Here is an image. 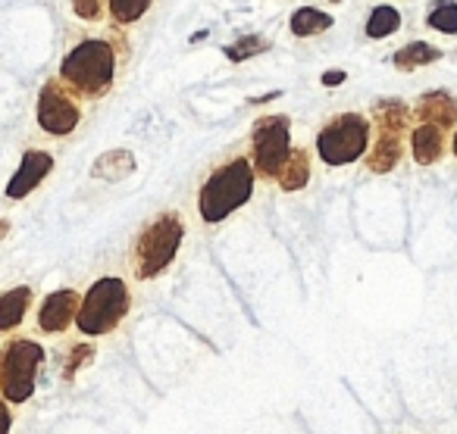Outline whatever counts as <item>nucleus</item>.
<instances>
[{"instance_id":"f257e3e1","label":"nucleus","mask_w":457,"mask_h":434,"mask_svg":"<svg viewBox=\"0 0 457 434\" xmlns=\"http://www.w3.org/2000/svg\"><path fill=\"white\" fill-rule=\"evenodd\" d=\"M257 184V169L248 157H236L228 163L216 166L207 176V182L197 191V213L207 225H216L226 216H232L236 209H242L245 203L254 197Z\"/></svg>"},{"instance_id":"f03ea898","label":"nucleus","mask_w":457,"mask_h":434,"mask_svg":"<svg viewBox=\"0 0 457 434\" xmlns=\"http://www.w3.org/2000/svg\"><path fill=\"white\" fill-rule=\"evenodd\" d=\"M60 78L79 97L101 101L116 78V47L104 38H85L60 63Z\"/></svg>"},{"instance_id":"7ed1b4c3","label":"nucleus","mask_w":457,"mask_h":434,"mask_svg":"<svg viewBox=\"0 0 457 434\" xmlns=\"http://www.w3.org/2000/svg\"><path fill=\"white\" fill-rule=\"evenodd\" d=\"M185 241L182 213H160L154 222L141 228L132 244V269L138 282H151L160 272H166L176 259L179 247Z\"/></svg>"},{"instance_id":"20e7f679","label":"nucleus","mask_w":457,"mask_h":434,"mask_svg":"<svg viewBox=\"0 0 457 434\" xmlns=\"http://www.w3.org/2000/svg\"><path fill=\"white\" fill-rule=\"evenodd\" d=\"M129 309H132V291H129L126 278L104 275L82 294V309H79L76 328L85 338H104V334L120 328V322L129 315Z\"/></svg>"},{"instance_id":"39448f33","label":"nucleus","mask_w":457,"mask_h":434,"mask_svg":"<svg viewBox=\"0 0 457 434\" xmlns=\"http://www.w3.org/2000/svg\"><path fill=\"white\" fill-rule=\"evenodd\" d=\"M45 363V347L32 338H10L0 356V390L7 403H26L38 388V369Z\"/></svg>"},{"instance_id":"423d86ee","label":"nucleus","mask_w":457,"mask_h":434,"mask_svg":"<svg viewBox=\"0 0 457 434\" xmlns=\"http://www.w3.org/2000/svg\"><path fill=\"white\" fill-rule=\"evenodd\" d=\"M292 119L282 113L261 116L251 128V163L257 176L267 182H279L288 157H292Z\"/></svg>"},{"instance_id":"0eeeda50","label":"nucleus","mask_w":457,"mask_h":434,"mask_svg":"<svg viewBox=\"0 0 457 434\" xmlns=\"http://www.w3.org/2000/svg\"><path fill=\"white\" fill-rule=\"evenodd\" d=\"M370 151V119L361 113H342L317 135V153L326 166H351Z\"/></svg>"},{"instance_id":"6e6552de","label":"nucleus","mask_w":457,"mask_h":434,"mask_svg":"<svg viewBox=\"0 0 457 434\" xmlns=\"http://www.w3.org/2000/svg\"><path fill=\"white\" fill-rule=\"evenodd\" d=\"M38 126L45 135L54 138H66L79 128L82 122V107H79V94L63 82V78H51L38 94Z\"/></svg>"},{"instance_id":"1a4fd4ad","label":"nucleus","mask_w":457,"mask_h":434,"mask_svg":"<svg viewBox=\"0 0 457 434\" xmlns=\"http://www.w3.org/2000/svg\"><path fill=\"white\" fill-rule=\"evenodd\" d=\"M79 309H82V294L79 291L72 288L54 291L38 307V328L45 334H63L79 319Z\"/></svg>"},{"instance_id":"9d476101","label":"nucleus","mask_w":457,"mask_h":434,"mask_svg":"<svg viewBox=\"0 0 457 434\" xmlns=\"http://www.w3.org/2000/svg\"><path fill=\"white\" fill-rule=\"evenodd\" d=\"M51 172H54V153L41 151V147H32V151L22 153L20 169H16V176L10 178V184H7V197L10 201H22V197H29L35 188H41V182H45Z\"/></svg>"},{"instance_id":"9b49d317","label":"nucleus","mask_w":457,"mask_h":434,"mask_svg":"<svg viewBox=\"0 0 457 434\" xmlns=\"http://www.w3.org/2000/svg\"><path fill=\"white\" fill-rule=\"evenodd\" d=\"M413 116L420 122H429V126H438L445 132L457 128V101L448 94V91H429L417 101L413 107Z\"/></svg>"},{"instance_id":"f8f14e48","label":"nucleus","mask_w":457,"mask_h":434,"mask_svg":"<svg viewBox=\"0 0 457 434\" xmlns=\"http://www.w3.org/2000/svg\"><path fill=\"white\" fill-rule=\"evenodd\" d=\"M448 151V132L429 122H420L411 132V153L420 166H436Z\"/></svg>"},{"instance_id":"ddd939ff","label":"nucleus","mask_w":457,"mask_h":434,"mask_svg":"<svg viewBox=\"0 0 457 434\" xmlns=\"http://www.w3.org/2000/svg\"><path fill=\"white\" fill-rule=\"evenodd\" d=\"M401 153H404V135L379 132L373 151L367 153V169L376 172V176H386V172H392L398 166Z\"/></svg>"},{"instance_id":"4468645a","label":"nucleus","mask_w":457,"mask_h":434,"mask_svg":"<svg viewBox=\"0 0 457 434\" xmlns=\"http://www.w3.org/2000/svg\"><path fill=\"white\" fill-rule=\"evenodd\" d=\"M35 291L29 284H20V288H10L7 294L0 297V328L4 332H13L20 328V322L26 319V313L32 309Z\"/></svg>"},{"instance_id":"2eb2a0df","label":"nucleus","mask_w":457,"mask_h":434,"mask_svg":"<svg viewBox=\"0 0 457 434\" xmlns=\"http://www.w3.org/2000/svg\"><path fill=\"white\" fill-rule=\"evenodd\" d=\"M332 26H336V20H332L329 13H323V10H317V7L295 10L292 20H288V29H292V35H298V38H313V35H323V32H329Z\"/></svg>"},{"instance_id":"dca6fc26","label":"nucleus","mask_w":457,"mask_h":434,"mask_svg":"<svg viewBox=\"0 0 457 434\" xmlns=\"http://www.w3.org/2000/svg\"><path fill=\"white\" fill-rule=\"evenodd\" d=\"M438 60H442L438 47L426 45V41H411V45H404L401 51H395L392 63H395V70H401V72H413V70H420V66L438 63Z\"/></svg>"},{"instance_id":"f3484780","label":"nucleus","mask_w":457,"mask_h":434,"mask_svg":"<svg viewBox=\"0 0 457 434\" xmlns=\"http://www.w3.org/2000/svg\"><path fill=\"white\" fill-rule=\"evenodd\" d=\"M411 110L404 107L401 101H382L373 107V119L379 132H395V135H404L411 128Z\"/></svg>"},{"instance_id":"a211bd4d","label":"nucleus","mask_w":457,"mask_h":434,"mask_svg":"<svg viewBox=\"0 0 457 434\" xmlns=\"http://www.w3.org/2000/svg\"><path fill=\"white\" fill-rule=\"evenodd\" d=\"M307 182H311V153L301 147V151H292V157H288L286 169L279 176V188L295 194V191L307 188Z\"/></svg>"},{"instance_id":"6ab92c4d","label":"nucleus","mask_w":457,"mask_h":434,"mask_svg":"<svg viewBox=\"0 0 457 434\" xmlns=\"http://www.w3.org/2000/svg\"><path fill=\"white\" fill-rule=\"evenodd\" d=\"M132 169H135V160L129 151H110L95 163V176L107 178V182H120V178H126Z\"/></svg>"},{"instance_id":"aec40b11","label":"nucleus","mask_w":457,"mask_h":434,"mask_svg":"<svg viewBox=\"0 0 457 434\" xmlns=\"http://www.w3.org/2000/svg\"><path fill=\"white\" fill-rule=\"evenodd\" d=\"M398 29H401V13L395 7H388V4H382V7H376L373 13H370L367 38L382 41V38H388V35L398 32Z\"/></svg>"},{"instance_id":"412c9836","label":"nucleus","mask_w":457,"mask_h":434,"mask_svg":"<svg viewBox=\"0 0 457 434\" xmlns=\"http://www.w3.org/2000/svg\"><path fill=\"white\" fill-rule=\"evenodd\" d=\"M151 4L154 0H107V10L116 26H132L151 10Z\"/></svg>"},{"instance_id":"4be33fe9","label":"nucleus","mask_w":457,"mask_h":434,"mask_svg":"<svg viewBox=\"0 0 457 434\" xmlns=\"http://www.w3.org/2000/svg\"><path fill=\"white\" fill-rule=\"evenodd\" d=\"M426 26L442 35H457V4L454 0H436V7L426 16Z\"/></svg>"},{"instance_id":"5701e85b","label":"nucleus","mask_w":457,"mask_h":434,"mask_svg":"<svg viewBox=\"0 0 457 434\" xmlns=\"http://www.w3.org/2000/svg\"><path fill=\"white\" fill-rule=\"evenodd\" d=\"M267 51H270V41L263 38V35H242L236 45L226 47V57L232 60V63H245V60L257 57V53H267Z\"/></svg>"},{"instance_id":"b1692460","label":"nucleus","mask_w":457,"mask_h":434,"mask_svg":"<svg viewBox=\"0 0 457 434\" xmlns=\"http://www.w3.org/2000/svg\"><path fill=\"white\" fill-rule=\"evenodd\" d=\"M91 359H95V347H91V344H79V347H72L70 356H66V369H63V375H66V378H72L79 369H82V365H88Z\"/></svg>"},{"instance_id":"393cba45","label":"nucleus","mask_w":457,"mask_h":434,"mask_svg":"<svg viewBox=\"0 0 457 434\" xmlns=\"http://www.w3.org/2000/svg\"><path fill=\"white\" fill-rule=\"evenodd\" d=\"M104 4L107 0H72V13L85 22H97L104 16Z\"/></svg>"},{"instance_id":"a878e982","label":"nucleus","mask_w":457,"mask_h":434,"mask_svg":"<svg viewBox=\"0 0 457 434\" xmlns=\"http://www.w3.org/2000/svg\"><path fill=\"white\" fill-rule=\"evenodd\" d=\"M345 78H348V76H345V72H342V70H332V72H323V85H329V88H338V85H342V82H345Z\"/></svg>"},{"instance_id":"bb28decb","label":"nucleus","mask_w":457,"mask_h":434,"mask_svg":"<svg viewBox=\"0 0 457 434\" xmlns=\"http://www.w3.org/2000/svg\"><path fill=\"white\" fill-rule=\"evenodd\" d=\"M451 151H454V157H457V128H454V138H451Z\"/></svg>"},{"instance_id":"cd10ccee","label":"nucleus","mask_w":457,"mask_h":434,"mask_svg":"<svg viewBox=\"0 0 457 434\" xmlns=\"http://www.w3.org/2000/svg\"><path fill=\"white\" fill-rule=\"evenodd\" d=\"M329 4H342V0H329Z\"/></svg>"}]
</instances>
